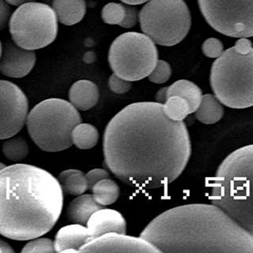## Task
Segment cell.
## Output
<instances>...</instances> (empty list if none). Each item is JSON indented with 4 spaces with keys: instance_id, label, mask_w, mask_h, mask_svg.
Segmentation results:
<instances>
[{
    "instance_id": "30bf717a",
    "label": "cell",
    "mask_w": 253,
    "mask_h": 253,
    "mask_svg": "<svg viewBox=\"0 0 253 253\" xmlns=\"http://www.w3.org/2000/svg\"><path fill=\"white\" fill-rule=\"evenodd\" d=\"M207 23L233 38L253 36V0H198Z\"/></svg>"
},
{
    "instance_id": "484cf974",
    "label": "cell",
    "mask_w": 253,
    "mask_h": 253,
    "mask_svg": "<svg viewBox=\"0 0 253 253\" xmlns=\"http://www.w3.org/2000/svg\"><path fill=\"white\" fill-rule=\"evenodd\" d=\"M126 15V6L120 3H108L102 11V18L104 23L109 25H121Z\"/></svg>"
},
{
    "instance_id": "4316f807",
    "label": "cell",
    "mask_w": 253,
    "mask_h": 253,
    "mask_svg": "<svg viewBox=\"0 0 253 253\" xmlns=\"http://www.w3.org/2000/svg\"><path fill=\"white\" fill-rule=\"evenodd\" d=\"M22 253H53L55 252L54 242L48 238H35L29 242L21 251Z\"/></svg>"
},
{
    "instance_id": "7a4b0ae2",
    "label": "cell",
    "mask_w": 253,
    "mask_h": 253,
    "mask_svg": "<svg viewBox=\"0 0 253 253\" xmlns=\"http://www.w3.org/2000/svg\"><path fill=\"white\" fill-rule=\"evenodd\" d=\"M140 236L162 253H253V234L213 203L167 210Z\"/></svg>"
},
{
    "instance_id": "2e32d148",
    "label": "cell",
    "mask_w": 253,
    "mask_h": 253,
    "mask_svg": "<svg viewBox=\"0 0 253 253\" xmlns=\"http://www.w3.org/2000/svg\"><path fill=\"white\" fill-rule=\"evenodd\" d=\"M69 97V102L78 110L86 111L97 104L100 93L96 84L91 81L80 80L71 85Z\"/></svg>"
},
{
    "instance_id": "4fadbf2b",
    "label": "cell",
    "mask_w": 253,
    "mask_h": 253,
    "mask_svg": "<svg viewBox=\"0 0 253 253\" xmlns=\"http://www.w3.org/2000/svg\"><path fill=\"white\" fill-rule=\"evenodd\" d=\"M36 55L34 50L26 49L15 43L1 44L0 71L11 78L27 76L35 67Z\"/></svg>"
},
{
    "instance_id": "5bb4252c",
    "label": "cell",
    "mask_w": 253,
    "mask_h": 253,
    "mask_svg": "<svg viewBox=\"0 0 253 253\" xmlns=\"http://www.w3.org/2000/svg\"><path fill=\"white\" fill-rule=\"evenodd\" d=\"M86 227L92 238L100 237L108 232L126 233L127 230L126 221L121 212L104 208L93 213Z\"/></svg>"
},
{
    "instance_id": "ac0fdd59",
    "label": "cell",
    "mask_w": 253,
    "mask_h": 253,
    "mask_svg": "<svg viewBox=\"0 0 253 253\" xmlns=\"http://www.w3.org/2000/svg\"><path fill=\"white\" fill-rule=\"evenodd\" d=\"M52 7L60 23L66 26L81 22L86 11L84 0H53Z\"/></svg>"
},
{
    "instance_id": "603a6c76",
    "label": "cell",
    "mask_w": 253,
    "mask_h": 253,
    "mask_svg": "<svg viewBox=\"0 0 253 253\" xmlns=\"http://www.w3.org/2000/svg\"><path fill=\"white\" fill-rule=\"evenodd\" d=\"M91 192L97 202L104 207L115 203L121 194V189L114 180L104 178L93 186Z\"/></svg>"
},
{
    "instance_id": "d4e9b609",
    "label": "cell",
    "mask_w": 253,
    "mask_h": 253,
    "mask_svg": "<svg viewBox=\"0 0 253 253\" xmlns=\"http://www.w3.org/2000/svg\"><path fill=\"white\" fill-rule=\"evenodd\" d=\"M29 144L23 138H9L3 143L2 152L9 161H21L29 155Z\"/></svg>"
},
{
    "instance_id": "83f0119b",
    "label": "cell",
    "mask_w": 253,
    "mask_h": 253,
    "mask_svg": "<svg viewBox=\"0 0 253 253\" xmlns=\"http://www.w3.org/2000/svg\"><path fill=\"white\" fill-rule=\"evenodd\" d=\"M172 75V69L168 62L159 60L154 70L150 73L148 79L154 84H164L168 82Z\"/></svg>"
},
{
    "instance_id": "d6986e66",
    "label": "cell",
    "mask_w": 253,
    "mask_h": 253,
    "mask_svg": "<svg viewBox=\"0 0 253 253\" xmlns=\"http://www.w3.org/2000/svg\"><path fill=\"white\" fill-rule=\"evenodd\" d=\"M224 104L213 94H205L195 115L196 120L203 125H214L224 116Z\"/></svg>"
},
{
    "instance_id": "3957f363",
    "label": "cell",
    "mask_w": 253,
    "mask_h": 253,
    "mask_svg": "<svg viewBox=\"0 0 253 253\" xmlns=\"http://www.w3.org/2000/svg\"><path fill=\"white\" fill-rule=\"evenodd\" d=\"M64 205V191L57 178L29 164L0 170V233L27 241L41 237L57 223Z\"/></svg>"
},
{
    "instance_id": "8992f818",
    "label": "cell",
    "mask_w": 253,
    "mask_h": 253,
    "mask_svg": "<svg viewBox=\"0 0 253 253\" xmlns=\"http://www.w3.org/2000/svg\"><path fill=\"white\" fill-rule=\"evenodd\" d=\"M82 123L78 109L63 99H47L33 107L27 128L35 144L45 152H60L71 147V134Z\"/></svg>"
},
{
    "instance_id": "5b68a950",
    "label": "cell",
    "mask_w": 253,
    "mask_h": 253,
    "mask_svg": "<svg viewBox=\"0 0 253 253\" xmlns=\"http://www.w3.org/2000/svg\"><path fill=\"white\" fill-rule=\"evenodd\" d=\"M210 84L219 101L232 109L253 106V48L226 49L211 69Z\"/></svg>"
},
{
    "instance_id": "8d00e7d4",
    "label": "cell",
    "mask_w": 253,
    "mask_h": 253,
    "mask_svg": "<svg viewBox=\"0 0 253 253\" xmlns=\"http://www.w3.org/2000/svg\"><path fill=\"white\" fill-rule=\"evenodd\" d=\"M6 1H7V3L13 5V6H20L26 2H29L30 0H6Z\"/></svg>"
},
{
    "instance_id": "836d02e7",
    "label": "cell",
    "mask_w": 253,
    "mask_h": 253,
    "mask_svg": "<svg viewBox=\"0 0 253 253\" xmlns=\"http://www.w3.org/2000/svg\"><path fill=\"white\" fill-rule=\"evenodd\" d=\"M167 89H168V87H163L158 91L157 95H156V102L157 103L163 104L167 101V99H168Z\"/></svg>"
},
{
    "instance_id": "277c9868",
    "label": "cell",
    "mask_w": 253,
    "mask_h": 253,
    "mask_svg": "<svg viewBox=\"0 0 253 253\" xmlns=\"http://www.w3.org/2000/svg\"><path fill=\"white\" fill-rule=\"evenodd\" d=\"M210 198L253 235V144L234 150L220 163Z\"/></svg>"
},
{
    "instance_id": "6da1fadb",
    "label": "cell",
    "mask_w": 253,
    "mask_h": 253,
    "mask_svg": "<svg viewBox=\"0 0 253 253\" xmlns=\"http://www.w3.org/2000/svg\"><path fill=\"white\" fill-rule=\"evenodd\" d=\"M103 145L108 170L140 189L172 183L192 155L184 122L170 120L157 102L129 104L118 112L106 126Z\"/></svg>"
},
{
    "instance_id": "ba28073f",
    "label": "cell",
    "mask_w": 253,
    "mask_h": 253,
    "mask_svg": "<svg viewBox=\"0 0 253 253\" xmlns=\"http://www.w3.org/2000/svg\"><path fill=\"white\" fill-rule=\"evenodd\" d=\"M158 61L156 43L148 35L135 32L118 36L108 52V62L113 72L130 82L148 77Z\"/></svg>"
},
{
    "instance_id": "8fae6325",
    "label": "cell",
    "mask_w": 253,
    "mask_h": 253,
    "mask_svg": "<svg viewBox=\"0 0 253 253\" xmlns=\"http://www.w3.org/2000/svg\"><path fill=\"white\" fill-rule=\"evenodd\" d=\"M29 101L12 82L0 81V138L15 136L27 124Z\"/></svg>"
},
{
    "instance_id": "1f68e13d",
    "label": "cell",
    "mask_w": 253,
    "mask_h": 253,
    "mask_svg": "<svg viewBox=\"0 0 253 253\" xmlns=\"http://www.w3.org/2000/svg\"><path fill=\"white\" fill-rule=\"evenodd\" d=\"M126 15L125 20L120 26L123 27V28L129 29V28L134 27L137 24L138 15V11L135 7H133V5L126 6Z\"/></svg>"
},
{
    "instance_id": "52a82bcc",
    "label": "cell",
    "mask_w": 253,
    "mask_h": 253,
    "mask_svg": "<svg viewBox=\"0 0 253 253\" xmlns=\"http://www.w3.org/2000/svg\"><path fill=\"white\" fill-rule=\"evenodd\" d=\"M138 19L143 34L164 46L180 43L192 25L184 0H150L139 12Z\"/></svg>"
},
{
    "instance_id": "9c48e42d",
    "label": "cell",
    "mask_w": 253,
    "mask_h": 253,
    "mask_svg": "<svg viewBox=\"0 0 253 253\" xmlns=\"http://www.w3.org/2000/svg\"><path fill=\"white\" fill-rule=\"evenodd\" d=\"M10 34L17 46L35 50L50 45L58 33V17L53 7L26 2L12 13Z\"/></svg>"
},
{
    "instance_id": "d6a6232c",
    "label": "cell",
    "mask_w": 253,
    "mask_h": 253,
    "mask_svg": "<svg viewBox=\"0 0 253 253\" xmlns=\"http://www.w3.org/2000/svg\"><path fill=\"white\" fill-rule=\"evenodd\" d=\"M10 9L4 2V0H0V27L3 29L6 25V21L9 17Z\"/></svg>"
},
{
    "instance_id": "4dcf8cb0",
    "label": "cell",
    "mask_w": 253,
    "mask_h": 253,
    "mask_svg": "<svg viewBox=\"0 0 253 253\" xmlns=\"http://www.w3.org/2000/svg\"><path fill=\"white\" fill-rule=\"evenodd\" d=\"M85 177H86V180H87L88 188H89V190H91L93 186L96 183H98L100 180L104 179V178H109L110 174L104 169L96 168V169L90 170L88 173H86Z\"/></svg>"
},
{
    "instance_id": "e575fe53",
    "label": "cell",
    "mask_w": 253,
    "mask_h": 253,
    "mask_svg": "<svg viewBox=\"0 0 253 253\" xmlns=\"http://www.w3.org/2000/svg\"><path fill=\"white\" fill-rule=\"evenodd\" d=\"M0 253H14V251L11 248V246L7 242L1 240L0 241Z\"/></svg>"
},
{
    "instance_id": "cb8c5ba5",
    "label": "cell",
    "mask_w": 253,
    "mask_h": 253,
    "mask_svg": "<svg viewBox=\"0 0 253 253\" xmlns=\"http://www.w3.org/2000/svg\"><path fill=\"white\" fill-rule=\"evenodd\" d=\"M166 116L174 122H182L192 113L190 104L180 96H172L163 104Z\"/></svg>"
},
{
    "instance_id": "7402d4cb",
    "label": "cell",
    "mask_w": 253,
    "mask_h": 253,
    "mask_svg": "<svg viewBox=\"0 0 253 253\" xmlns=\"http://www.w3.org/2000/svg\"><path fill=\"white\" fill-rule=\"evenodd\" d=\"M100 134L96 127L89 124H79L71 134L72 143L81 150L92 149L99 141Z\"/></svg>"
},
{
    "instance_id": "ffe728a7",
    "label": "cell",
    "mask_w": 253,
    "mask_h": 253,
    "mask_svg": "<svg viewBox=\"0 0 253 253\" xmlns=\"http://www.w3.org/2000/svg\"><path fill=\"white\" fill-rule=\"evenodd\" d=\"M168 98L172 96H180L185 99L191 106L192 113H195L199 107L203 94L199 86L195 83L188 80L174 82L167 89Z\"/></svg>"
},
{
    "instance_id": "d590c367",
    "label": "cell",
    "mask_w": 253,
    "mask_h": 253,
    "mask_svg": "<svg viewBox=\"0 0 253 253\" xmlns=\"http://www.w3.org/2000/svg\"><path fill=\"white\" fill-rule=\"evenodd\" d=\"M122 2L126 3L127 5H139V4H143L149 0H121Z\"/></svg>"
},
{
    "instance_id": "7c38bea8",
    "label": "cell",
    "mask_w": 253,
    "mask_h": 253,
    "mask_svg": "<svg viewBox=\"0 0 253 253\" xmlns=\"http://www.w3.org/2000/svg\"><path fill=\"white\" fill-rule=\"evenodd\" d=\"M79 253H161L151 242L126 233L108 232L92 238L80 249Z\"/></svg>"
},
{
    "instance_id": "f1b7e54d",
    "label": "cell",
    "mask_w": 253,
    "mask_h": 253,
    "mask_svg": "<svg viewBox=\"0 0 253 253\" xmlns=\"http://www.w3.org/2000/svg\"><path fill=\"white\" fill-rule=\"evenodd\" d=\"M224 51V45L217 38H209L202 45V52L209 58L217 59Z\"/></svg>"
},
{
    "instance_id": "e0dca14e",
    "label": "cell",
    "mask_w": 253,
    "mask_h": 253,
    "mask_svg": "<svg viewBox=\"0 0 253 253\" xmlns=\"http://www.w3.org/2000/svg\"><path fill=\"white\" fill-rule=\"evenodd\" d=\"M104 206L100 205L92 195H81L69 203L67 217L70 222L86 225L93 213Z\"/></svg>"
},
{
    "instance_id": "44dd1931",
    "label": "cell",
    "mask_w": 253,
    "mask_h": 253,
    "mask_svg": "<svg viewBox=\"0 0 253 253\" xmlns=\"http://www.w3.org/2000/svg\"><path fill=\"white\" fill-rule=\"evenodd\" d=\"M58 180L64 193L70 196H81L89 190L85 174L77 169L65 170L59 174Z\"/></svg>"
},
{
    "instance_id": "f546056e",
    "label": "cell",
    "mask_w": 253,
    "mask_h": 253,
    "mask_svg": "<svg viewBox=\"0 0 253 253\" xmlns=\"http://www.w3.org/2000/svg\"><path fill=\"white\" fill-rule=\"evenodd\" d=\"M108 85L112 92L122 95L128 92L132 88V82L126 80L115 73H113L109 78Z\"/></svg>"
},
{
    "instance_id": "9a60e30c",
    "label": "cell",
    "mask_w": 253,
    "mask_h": 253,
    "mask_svg": "<svg viewBox=\"0 0 253 253\" xmlns=\"http://www.w3.org/2000/svg\"><path fill=\"white\" fill-rule=\"evenodd\" d=\"M92 239L87 227L81 224L66 226L58 230L55 236L56 253H79L82 247Z\"/></svg>"
}]
</instances>
